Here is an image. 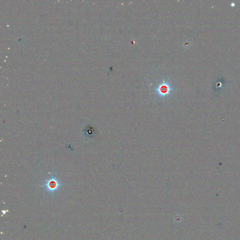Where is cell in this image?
Returning <instances> with one entry per match:
<instances>
[{"mask_svg": "<svg viewBox=\"0 0 240 240\" xmlns=\"http://www.w3.org/2000/svg\"><path fill=\"white\" fill-rule=\"evenodd\" d=\"M59 185L57 181L55 180L48 182L47 185V189L49 192H54L58 189Z\"/></svg>", "mask_w": 240, "mask_h": 240, "instance_id": "1", "label": "cell"}]
</instances>
